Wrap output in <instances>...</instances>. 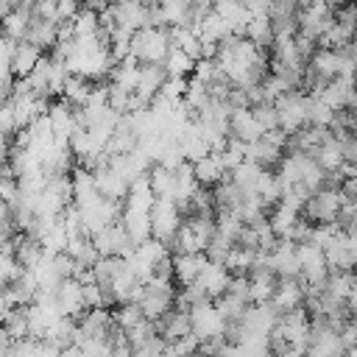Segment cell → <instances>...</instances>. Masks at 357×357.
<instances>
[{
  "label": "cell",
  "instance_id": "1",
  "mask_svg": "<svg viewBox=\"0 0 357 357\" xmlns=\"http://www.w3.org/2000/svg\"><path fill=\"white\" fill-rule=\"evenodd\" d=\"M170 47V28L165 25H145L131 36V56L139 64H162Z\"/></svg>",
  "mask_w": 357,
  "mask_h": 357
},
{
  "label": "cell",
  "instance_id": "2",
  "mask_svg": "<svg viewBox=\"0 0 357 357\" xmlns=\"http://www.w3.org/2000/svg\"><path fill=\"white\" fill-rule=\"evenodd\" d=\"M296 248H298V276L304 279V284L310 290L324 287L329 279V262H326L324 245L310 240V243H296Z\"/></svg>",
  "mask_w": 357,
  "mask_h": 357
},
{
  "label": "cell",
  "instance_id": "3",
  "mask_svg": "<svg viewBox=\"0 0 357 357\" xmlns=\"http://www.w3.org/2000/svg\"><path fill=\"white\" fill-rule=\"evenodd\" d=\"M343 209V195L340 187H321L318 192H312L301 209V215L310 223H337Z\"/></svg>",
  "mask_w": 357,
  "mask_h": 357
},
{
  "label": "cell",
  "instance_id": "4",
  "mask_svg": "<svg viewBox=\"0 0 357 357\" xmlns=\"http://www.w3.org/2000/svg\"><path fill=\"white\" fill-rule=\"evenodd\" d=\"M181 223H184V212L178 209V204L173 198H156L153 201V206H151V237L170 245V240L176 237Z\"/></svg>",
  "mask_w": 357,
  "mask_h": 357
},
{
  "label": "cell",
  "instance_id": "5",
  "mask_svg": "<svg viewBox=\"0 0 357 357\" xmlns=\"http://www.w3.org/2000/svg\"><path fill=\"white\" fill-rule=\"evenodd\" d=\"M106 11L112 17V25L123 28L128 33L151 25V3H145V0H114L106 6Z\"/></svg>",
  "mask_w": 357,
  "mask_h": 357
},
{
  "label": "cell",
  "instance_id": "6",
  "mask_svg": "<svg viewBox=\"0 0 357 357\" xmlns=\"http://www.w3.org/2000/svg\"><path fill=\"white\" fill-rule=\"evenodd\" d=\"M276 114H279V128H284L287 134L298 131L307 126V92L304 89H290L282 98L273 100Z\"/></svg>",
  "mask_w": 357,
  "mask_h": 357
},
{
  "label": "cell",
  "instance_id": "7",
  "mask_svg": "<svg viewBox=\"0 0 357 357\" xmlns=\"http://www.w3.org/2000/svg\"><path fill=\"white\" fill-rule=\"evenodd\" d=\"M190 324H192V335H195L201 343L226 335V318L220 315V310L215 307V301L195 304V307L190 310Z\"/></svg>",
  "mask_w": 357,
  "mask_h": 357
},
{
  "label": "cell",
  "instance_id": "8",
  "mask_svg": "<svg viewBox=\"0 0 357 357\" xmlns=\"http://www.w3.org/2000/svg\"><path fill=\"white\" fill-rule=\"evenodd\" d=\"M92 243H95V248H98L100 257H128L134 251V245H137L128 237V231L123 229L120 220L112 223V226H106V229H100L98 234H92Z\"/></svg>",
  "mask_w": 357,
  "mask_h": 357
},
{
  "label": "cell",
  "instance_id": "9",
  "mask_svg": "<svg viewBox=\"0 0 357 357\" xmlns=\"http://www.w3.org/2000/svg\"><path fill=\"white\" fill-rule=\"evenodd\" d=\"M324 254H326L329 271H354L357 268V243L343 229H337L332 234V240L324 245Z\"/></svg>",
  "mask_w": 357,
  "mask_h": 357
},
{
  "label": "cell",
  "instance_id": "10",
  "mask_svg": "<svg viewBox=\"0 0 357 357\" xmlns=\"http://www.w3.org/2000/svg\"><path fill=\"white\" fill-rule=\"evenodd\" d=\"M304 296H307V284H304L301 276H282L276 282V290H273L271 301L279 312H290V310L304 304Z\"/></svg>",
  "mask_w": 357,
  "mask_h": 357
},
{
  "label": "cell",
  "instance_id": "11",
  "mask_svg": "<svg viewBox=\"0 0 357 357\" xmlns=\"http://www.w3.org/2000/svg\"><path fill=\"white\" fill-rule=\"evenodd\" d=\"M56 307H59L61 315H70V318H78L86 310V304H84V284L75 276L61 279V284L56 287Z\"/></svg>",
  "mask_w": 357,
  "mask_h": 357
},
{
  "label": "cell",
  "instance_id": "12",
  "mask_svg": "<svg viewBox=\"0 0 357 357\" xmlns=\"http://www.w3.org/2000/svg\"><path fill=\"white\" fill-rule=\"evenodd\" d=\"M268 268L282 279V276H298V248L293 240H279L268 251Z\"/></svg>",
  "mask_w": 357,
  "mask_h": 357
},
{
  "label": "cell",
  "instance_id": "13",
  "mask_svg": "<svg viewBox=\"0 0 357 357\" xmlns=\"http://www.w3.org/2000/svg\"><path fill=\"white\" fill-rule=\"evenodd\" d=\"M287 151H284V145H279V142H273L271 137H259V139H254V142H248V148H245V159L248 162H254V165H259V167H265V170H273V167H279V162H282V156H284Z\"/></svg>",
  "mask_w": 357,
  "mask_h": 357
},
{
  "label": "cell",
  "instance_id": "14",
  "mask_svg": "<svg viewBox=\"0 0 357 357\" xmlns=\"http://www.w3.org/2000/svg\"><path fill=\"white\" fill-rule=\"evenodd\" d=\"M229 134L237 137V139H243V142H254V139H259L265 134V128L259 126V120H257V114H254L251 106H240L229 117Z\"/></svg>",
  "mask_w": 357,
  "mask_h": 357
},
{
  "label": "cell",
  "instance_id": "15",
  "mask_svg": "<svg viewBox=\"0 0 357 357\" xmlns=\"http://www.w3.org/2000/svg\"><path fill=\"white\" fill-rule=\"evenodd\" d=\"M95 173V187H98V192L103 195V198H112V201H126V195H128V181L106 162V165H100V167H95L92 170Z\"/></svg>",
  "mask_w": 357,
  "mask_h": 357
},
{
  "label": "cell",
  "instance_id": "16",
  "mask_svg": "<svg viewBox=\"0 0 357 357\" xmlns=\"http://www.w3.org/2000/svg\"><path fill=\"white\" fill-rule=\"evenodd\" d=\"M192 173H195V181L201 187H209V190L215 184H220L223 178H229V170H226V165H223L218 151H212V153L201 156L198 162H192Z\"/></svg>",
  "mask_w": 357,
  "mask_h": 357
},
{
  "label": "cell",
  "instance_id": "17",
  "mask_svg": "<svg viewBox=\"0 0 357 357\" xmlns=\"http://www.w3.org/2000/svg\"><path fill=\"white\" fill-rule=\"evenodd\" d=\"M165 81H167L165 64H139V81H137L134 95L142 98L145 103H151V100L162 92V84H165Z\"/></svg>",
  "mask_w": 357,
  "mask_h": 357
},
{
  "label": "cell",
  "instance_id": "18",
  "mask_svg": "<svg viewBox=\"0 0 357 357\" xmlns=\"http://www.w3.org/2000/svg\"><path fill=\"white\" fill-rule=\"evenodd\" d=\"M206 254L198 251V254H173V282L178 287H187L192 282H198V273L201 268L206 265Z\"/></svg>",
  "mask_w": 357,
  "mask_h": 357
},
{
  "label": "cell",
  "instance_id": "19",
  "mask_svg": "<svg viewBox=\"0 0 357 357\" xmlns=\"http://www.w3.org/2000/svg\"><path fill=\"white\" fill-rule=\"evenodd\" d=\"M229 279H231V271H229L223 262H212V259H206V265H204L201 273H198V284L206 290V296H209L212 301L226 293Z\"/></svg>",
  "mask_w": 357,
  "mask_h": 357
},
{
  "label": "cell",
  "instance_id": "20",
  "mask_svg": "<svg viewBox=\"0 0 357 357\" xmlns=\"http://www.w3.org/2000/svg\"><path fill=\"white\" fill-rule=\"evenodd\" d=\"M212 8L229 22V28H231L234 36H245V28H248V22H251L254 14L245 8L243 0H212Z\"/></svg>",
  "mask_w": 357,
  "mask_h": 357
},
{
  "label": "cell",
  "instance_id": "21",
  "mask_svg": "<svg viewBox=\"0 0 357 357\" xmlns=\"http://www.w3.org/2000/svg\"><path fill=\"white\" fill-rule=\"evenodd\" d=\"M120 223H123V229L128 231V237H131L134 243H142V240H148V237H151V209L123 204Z\"/></svg>",
  "mask_w": 357,
  "mask_h": 357
},
{
  "label": "cell",
  "instance_id": "22",
  "mask_svg": "<svg viewBox=\"0 0 357 357\" xmlns=\"http://www.w3.org/2000/svg\"><path fill=\"white\" fill-rule=\"evenodd\" d=\"M156 329L159 335L167 340V343H176L178 337L190 335L192 332V324H190V310H181V307H173L167 315H162L156 321Z\"/></svg>",
  "mask_w": 357,
  "mask_h": 357
},
{
  "label": "cell",
  "instance_id": "23",
  "mask_svg": "<svg viewBox=\"0 0 357 357\" xmlns=\"http://www.w3.org/2000/svg\"><path fill=\"white\" fill-rule=\"evenodd\" d=\"M312 156H315V162L326 170V173H343V165H346V156H343V145H340V139L329 131V137L312 151Z\"/></svg>",
  "mask_w": 357,
  "mask_h": 357
},
{
  "label": "cell",
  "instance_id": "24",
  "mask_svg": "<svg viewBox=\"0 0 357 357\" xmlns=\"http://www.w3.org/2000/svg\"><path fill=\"white\" fill-rule=\"evenodd\" d=\"M42 56H45V50L36 47L33 42H28V39L17 42V47H14V53H11V73H14L17 78H25V75L42 61Z\"/></svg>",
  "mask_w": 357,
  "mask_h": 357
},
{
  "label": "cell",
  "instance_id": "25",
  "mask_svg": "<svg viewBox=\"0 0 357 357\" xmlns=\"http://www.w3.org/2000/svg\"><path fill=\"white\" fill-rule=\"evenodd\" d=\"M192 6H195V3H190V0H159V3H156L159 25H165V28H173V25H190Z\"/></svg>",
  "mask_w": 357,
  "mask_h": 357
},
{
  "label": "cell",
  "instance_id": "26",
  "mask_svg": "<svg viewBox=\"0 0 357 357\" xmlns=\"http://www.w3.org/2000/svg\"><path fill=\"white\" fill-rule=\"evenodd\" d=\"M31 20H33L31 6H14V8L0 20V31H3L8 39L22 42L25 33H28V28H31Z\"/></svg>",
  "mask_w": 357,
  "mask_h": 357
},
{
  "label": "cell",
  "instance_id": "27",
  "mask_svg": "<svg viewBox=\"0 0 357 357\" xmlns=\"http://www.w3.org/2000/svg\"><path fill=\"white\" fill-rule=\"evenodd\" d=\"M298 218H301V212L287 206V204H282V201L268 209V223H271V229L276 231L279 240H290V231L298 223Z\"/></svg>",
  "mask_w": 357,
  "mask_h": 357
},
{
  "label": "cell",
  "instance_id": "28",
  "mask_svg": "<svg viewBox=\"0 0 357 357\" xmlns=\"http://www.w3.org/2000/svg\"><path fill=\"white\" fill-rule=\"evenodd\" d=\"M25 39L33 42L36 47H42V50H53L56 42H59V22L56 20H39V17H33Z\"/></svg>",
  "mask_w": 357,
  "mask_h": 357
},
{
  "label": "cell",
  "instance_id": "29",
  "mask_svg": "<svg viewBox=\"0 0 357 357\" xmlns=\"http://www.w3.org/2000/svg\"><path fill=\"white\" fill-rule=\"evenodd\" d=\"M170 45L178 47V50H184V53L192 56L195 61L204 56V42H201V36H198L190 25H173V28H170Z\"/></svg>",
  "mask_w": 357,
  "mask_h": 357
},
{
  "label": "cell",
  "instance_id": "30",
  "mask_svg": "<svg viewBox=\"0 0 357 357\" xmlns=\"http://www.w3.org/2000/svg\"><path fill=\"white\" fill-rule=\"evenodd\" d=\"M245 39H251L257 47L262 50H271L273 47V39H276V31H273V22L268 14H257L251 17L248 28H245Z\"/></svg>",
  "mask_w": 357,
  "mask_h": 357
},
{
  "label": "cell",
  "instance_id": "31",
  "mask_svg": "<svg viewBox=\"0 0 357 357\" xmlns=\"http://www.w3.org/2000/svg\"><path fill=\"white\" fill-rule=\"evenodd\" d=\"M92 86H95V81H89V78H84V75H73L70 73V78H67V84H64V92H61V100H67L70 106H84L86 103V98H89V92H92Z\"/></svg>",
  "mask_w": 357,
  "mask_h": 357
},
{
  "label": "cell",
  "instance_id": "32",
  "mask_svg": "<svg viewBox=\"0 0 357 357\" xmlns=\"http://www.w3.org/2000/svg\"><path fill=\"white\" fill-rule=\"evenodd\" d=\"M148 181L156 192V198H173V190H176V173L165 165H153L151 173H148Z\"/></svg>",
  "mask_w": 357,
  "mask_h": 357
},
{
  "label": "cell",
  "instance_id": "33",
  "mask_svg": "<svg viewBox=\"0 0 357 357\" xmlns=\"http://www.w3.org/2000/svg\"><path fill=\"white\" fill-rule=\"evenodd\" d=\"M162 64H165L167 75H176V78H187V75H192V70H195V59L187 56V53L178 50V47H170V53L165 56Z\"/></svg>",
  "mask_w": 357,
  "mask_h": 357
},
{
  "label": "cell",
  "instance_id": "34",
  "mask_svg": "<svg viewBox=\"0 0 357 357\" xmlns=\"http://www.w3.org/2000/svg\"><path fill=\"white\" fill-rule=\"evenodd\" d=\"M112 315H114V326H117L120 332H126V329L137 326V324L145 318V315H142V310H139V304H134V301L117 304V310H114Z\"/></svg>",
  "mask_w": 357,
  "mask_h": 357
},
{
  "label": "cell",
  "instance_id": "35",
  "mask_svg": "<svg viewBox=\"0 0 357 357\" xmlns=\"http://www.w3.org/2000/svg\"><path fill=\"white\" fill-rule=\"evenodd\" d=\"M131 349H134V357H165L167 340L156 332V335H151L148 340H142V343H137V346H131Z\"/></svg>",
  "mask_w": 357,
  "mask_h": 357
},
{
  "label": "cell",
  "instance_id": "36",
  "mask_svg": "<svg viewBox=\"0 0 357 357\" xmlns=\"http://www.w3.org/2000/svg\"><path fill=\"white\" fill-rule=\"evenodd\" d=\"M231 245H234V243H231L229 237H223V234L215 229V237L209 240V245H206V251H204V254H206L212 262H226V257H229Z\"/></svg>",
  "mask_w": 357,
  "mask_h": 357
},
{
  "label": "cell",
  "instance_id": "37",
  "mask_svg": "<svg viewBox=\"0 0 357 357\" xmlns=\"http://www.w3.org/2000/svg\"><path fill=\"white\" fill-rule=\"evenodd\" d=\"M187 81L190 78H176V75H167V81L162 84V98H167V100H173V103H178V100H184V92H187Z\"/></svg>",
  "mask_w": 357,
  "mask_h": 357
},
{
  "label": "cell",
  "instance_id": "38",
  "mask_svg": "<svg viewBox=\"0 0 357 357\" xmlns=\"http://www.w3.org/2000/svg\"><path fill=\"white\" fill-rule=\"evenodd\" d=\"M245 3V8L257 17V14H268V8H271V0H243Z\"/></svg>",
  "mask_w": 357,
  "mask_h": 357
},
{
  "label": "cell",
  "instance_id": "39",
  "mask_svg": "<svg viewBox=\"0 0 357 357\" xmlns=\"http://www.w3.org/2000/svg\"><path fill=\"white\" fill-rule=\"evenodd\" d=\"M354 6H357V0H354Z\"/></svg>",
  "mask_w": 357,
  "mask_h": 357
}]
</instances>
